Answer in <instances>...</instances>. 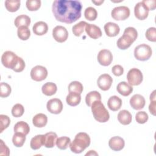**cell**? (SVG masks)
<instances>
[{"label":"cell","instance_id":"4","mask_svg":"<svg viewBox=\"0 0 156 156\" xmlns=\"http://www.w3.org/2000/svg\"><path fill=\"white\" fill-rule=\"evenodd\" d=\"M152 54V50L150 46L146 44H141L134 49V56L140 61H146L150 58Z\"/></svg>","mask_w":156,"mask_h":156},{"label":"cell","instance_id":"31","mask_svg":"<svg viewBox=\"0 0 156 156\" xmlns=\"http://www.w3.org/2000/svg\"><path fill=\"white\" fill-rule=\"evenodd\" d=\"M20 1L19 0H6L5 1V7L10 12L17 11L20 7Z\"/></svg>","mask_w":156,"mask_h":156},{"label":"cell","instance_id":"17","mask_svg":"<svg viewBox=\"0 0 156 156\" xmlns=\"http://www.w3.org/2000/svg\"><path fill=\"white\" fill-rule=\"evenodd\" d=\"M57 135L53 132H49L43 135V145L47 148H52L56 144Z\"/></svg>","mask_w":156,"mask_h":156},{"label":"cell","instance_id":"19","mask_svg":"<svg viewBox=\"0 0 156 156\" xmlns=\"http://www.w3.org/2000/svg\"><path fill=\"white\" fill-rule=\"evenodd\" d=\"M133 42L134 41L132 38L126 34H123L121 37L119 38L116 44L119 49L125 50L129 48Z\"/></svg>","mask_w":156,"mask_h":156},{"label":"cell","instance_id":"36","mask_svg":"<svg viewBox=\"0 0 156 156\" xmlns=\"http://www.w3.org/2000/svg\"><path fill=\"white\" fill-rule=\"evenodd\" d=\"M83 87L82 84L78 81H73L68 85L69 92H75L81 94L83 91Z\"/></svg>","mask_w":156,"mask_h":156},{"label":"cell","instance_id":"16","mask_svg":"<svg viewBox=\"0 0 156 156\" xmlns=\"http://www.w3.org/2000/svg\"><path fill=\"white\" fill-rule=\"evenodd\" d=\"M125 145L124 139L120 136H115L112 137L108 141V146L111 149L115 151H119L122 150Z\"/></svg>","mask_w":156,"mask_h":156},{"label":"cell","instance_id":"29","mask_svg":"<svg viewBox=\"0 0 156 156\" xmlns=\"http://www.w3.org/2000/svg\"><path fill=\"white\" fill-rule=\"evenodd\" d=\"M101 101V95L97 91H92L87 93L85 96V102L88 107H91L93 102Z\"/></svg>","mask_w":156,"mask_h":156},{"label":"cell","instance_id":"12","mask_svg":"<svg viewBox=\"0 0 156 156\" xmlns=\"http://www.w3.org/2000/svg\"><path fill=\"white\" fill-rule=\"evenodd\" d=\"M149 9L142 2H138L134 7V14L135 17L140 20H144L148 16Z\"/></svg>","mask_w":156,"mask_h":156},{"label":"cell","instance_id":"44","mask_svg":"<svg viewBox=\"0 0 156 156\" xmlns=\"http://www.w3.org/2000/svg\"><path fill=\"white\" fill-rule=\"evenodd\" d=\"M123 34H126L129 36L135 41L138 37V32L133 27H128L125 29Z\"/></svg>","mask_w":156,"mask_h":156},{"label":"cell","instance_id":"39","mask_svg":"<svg viewBox=\"0 0 156 156\" xmlns=\"http://www.w3.org/2000/svg\"><path fill=\"white\" fill-rule=\"evenodd\" d=\"M41 3L40 0H27L26 2V5L29 11H36L40 9Z\"/></svg>","mask_w":156,"mask_h":156},{"label":"cell","instance_id":"11","mask_svg":"<svg viewBox=\"0 0 156 156\" xmlns=\"http://www.w3.org/2000/svg\"><path fill=\"white\" fill-rule=\"evenodd\" d=\"M98 61L101 65L107 66L111 64L113 60V55L108 49H102L98 54Z\"/></svg>","mask_w":156,"mask_h":156},{"label":"cell","instance_id":"37","mask_svg":"<svg viewBox=\"0 0 156 156\" xmlns=\"http://www.w3.org/2000/svg\"><path fill=\"white\" fill-rule=\"evenodd\" d=\"M84 16L87 20L89 21H94L98 16V12L94 8L88 7L85 10Z\"/></svg>","mask_w":156,"mask_h":156},{"label":"cell","instance_id":"15","mask_svg":"<svg viewBox=\"0 0 156 156\" xmlns=\"http://www.w3.org/2000/svg\"><path fill=\"white\" fill-rule=\"evenodd\" d=\"M85 30L87 34L93 39H98L102 35L100 27L95 24L87 23Z\"/></svg>","mask_w":156,"mask_h":156},{"label":"cell","instance_id":"1","mask_svg":"<svg viewBox=\"0 0 156 156\" xmlns=\"http://www.w3.org/2000/svg\"><path fill=\"white\" fill-rule=\"evenodd\" d=\"M82 5L76 0H55L52 3V11L55 18L62 23L71 24L81 16Z\"/></svg>","mask_w":156,"mask_h":156},{"label":"cell","instance_id":"5","mask_svg":"<svg viewBox=\"0 0 156 156\" xmlns=\"http://www.w3.org/2000/svg\"><path fill=\"white\" fill-rule=\"evenodd\" d=\"M18 58L19 57L13 52L7 51L2 55L1 62L5 68L13 70L18 62Z\"/></svg>","mask_w":156,"mask_h":156},{"label":"cell","instance_id":"6","mask_svg":"<svg viewBox=\"0 0 156 156\" xmlns=\"http://www.w3.org/2000/svg\"><path fill=\"white\" fill-rule=\"evenodd\" d=\"M127 79L130 85H139L143 81V76L141 71L138 68L130 69L127 74Z\"/></svg>","mask_w":156,"mask_h":156},{"label":"cell","instance_id":"7","mask_svg":"<svg viewBox=\"0 0 156 156\" xmlns=\"http://www.w3.org/2000/svg\"><path fill=\"white\" fill-rule=\"evenodd\" d=\"M112 17L116 20H125L130 16V9L126 6L116 7L111 12Z\"/></svg>","mask_w":156,"mask_h":156},{"label":"cell","instance_id":"25","mask_svg":"<svg viewBox=\"0 0 156 156\" xmlns=\"http://www.w3.org/2000/svg\"><path fill=\"white\" fill-rule=\"evenodd\" d=\"M81 101L80 94L75 92H69L66 98V103L72 107H74L79 104Z\"/></svg>","mask_w":156,"mask_h":156},{"label":"cell","instance_id":"23","mask_svg":"<svg viewBox=\"0 0 156 156\" xmlns=\"http://www.w3.org/2000/svg\"><path fill=\"white\" fill-rule=\"evenodd\" d=\"M118 120L122 125H128L132 122V116L128 110H122L118 114Z\"/></svg>","mask_w":156,"mask_h":156},{"label":"cell","instance_id":"22","mask_svg":"<svg viewBox=\"0 0 156 156\" xmlns=\"http://www.w3.org/2000/svg\"><path fill=\"white\" fill-rule=\"evenodd\" d=\"M107 105L110 110L116 112L120 109L122 105V100L117 96H112L108 99Z\"/></svg>","mask_w":156,"mask_h":156},{"label":"cell","instance_id":"30","mask_svg":"<svg viewBox=\"0 0 156 156\" xmlns=\"http://www.w3.org/2000/svg\"><path fill=\"white\" fill-rule=\"evenodd\" d=\"M42 145H43V135H37L30 140V146L33 150L39 149Z\"/></svg>","mask_w":156,"mask_h":156},{"label":"cell","instance_id":"51","mask_svg":"<svg viewBox=\"0 0 156 156\" xmlns=\"http://www.w3.org/2000/svg\"><path fill=\"white\" fill-rule=\"evenodd\" d=\"M92 2H93L94 4H95L96 5H100L102 3L104 2V1H92Z\"/></svg>","mask_w":156,"mask_h":156},{"label":"cell","instance_id":"10","mask_svg":"<svg viewBox=\"0 0 156 156\" xmlns=\"http://www.w3.org/2000/svg\"><path fill=\"white\" fill-rule=\"evenodd\" d=\"M46 108L51 113L59 114L63 110V104L60 99L53 98L48 101Z\"/></svg>","mask_w":156,"mask_h":156},{"label":"cell","instance_id":"43","mask_svg":"<svg viewBox=\"0 0 156 156\" xmlns=\"http://www.w3.org/2000/svg\"><path fill=\"white\" fill-rule=\"evenodd\" d=\"M145 36L146 38L152 42H155L156 41V29L154 27H149L146 32Z\"/></svg>","mask_w":156,"mask_h":156},{"label":"cell","instance_id":"20","mask_svg":"<svg viewBox=\"0 0 156 156\" xmlns=\"http://www.w3.org/2000/svg\"><path fill=\"white\" fill-rule=\"evenodd\" d=\"M32 30L35 35L40 36L43 35L48 32V26L44 21H38L34 24Z\"/></svg>","mask_w":156,"mask_h":156},{"label":"cell","instance_id":"21","mask_svg":"<svg viewBox=\"0 0 156 156\" xmlns=\"http://www.w3.org/2000/svg\"><path fill=\"white\" fill-rule=\"evenodd\" d=\"M117 91L123 96H129L133 91V87L126 82H119L116 87Z\"/></svg>","mask_w":156,"mask_h":156},{"label":"cell","instance_id":"42","mask_svg":"<svg viewBox=\"0 0 156 156\" xmlns=\"http://www.w3.org/2000/svg\"><path fill=\"white\" fill-rule=\"evenodd\" d=\"M149 116L146 112L144 111H140L136 113L135 115V119L139 124H144L148 120Z\"/></svg>","mask_w":156,"mask_h":156},{"label":"cell","instance_id":"46","mask_svg":"<svg viewBox=\"0 0 156 156\" xmlns=\"http://www.w3.org/2000/svg\"><path fill=\"white\" fill-rule=\"evenodd\" d=\"M112 73L116 76H120L124 73V68L119 65H116L113 66L112 69Z\"/></svg>","mask_w":156,"mask_h":156},{"label":"cell","instance_id":"47","mask_svg":"<svg viewBox=\"0 0 156 156\" xmlns=\"http://www.w3.org/2000/svg\"><path fill=\"white\" fill-rule=\"evenodd\" d=\"M141 2L146 5L149 10H154L156 8L155 0H144Z\"/></svg>","mask_w":156,"mask_h":156},{"label":"cell","instance_id":"18","mask_svg":"<svg viewBox=\"0 0 156 156\" xmlns=\"http://www.w3.org/2000/svg\"><path fill=\"white\" fill-rule=\"evenodd\" d=\"M104 30L106 35L110 37H113L118 35L120 31V28L119 26L112 22L107 23L104 25Z\"/></svg>","mask_w":156,"mask_h":156},{"label":"cell","instance_id":"49","mask_svg":"<svg viewBox=\"0 0 156 156\" xmlns=\"http://www.w3.org/2000/svg\"><path fill=\"white\" fill-rule=\"evenodd\" d=\"M155 106H156V101L155 100L151 101V103L149 105V110L150 113L154 116L155 115Z\"/></svg>","mask_w":156,"mask_h":156},{"label":"cell","instance_id":"3","mask_svg":"<svg viewBox=\"0 0 156 156\" xmlns=\"http://www.w3.org/2000/svg\"><path fill=\"white\" fill-rule=\"evenodd\" d=\"M94 118L99 122H105L108 121L110 115L101 101H96L91 105Z\"/></svg>","mask_w":156,"mask_h":156},{"label":"cell","instance_id":"48","mask_svg":"<svg viewBox=\"0 0 156 156\" xmlns=\"http://www.w3.org/2000/svg\"><path fill=\"white\" fill-rule=\"evenodd\" d=\"M4 151H5V155H9L10 154V151H9L8 147L5 145V144L4 143L3 141L2 140H1V153H0L1 155H2Z\"/></svg>","mask_w":156,"mask_h":156},{"label":"cell","instance_id":"40","mask_svg":"<svg viewBox=\"0 0 156 156\" xmlns=\"http://www.w3.org/2000/svg\"><path fill=\"white\" fill-rule=\"evenodd\" d=\"M24 112V108L21 104H16L12 108V114L15 118L21 117Z\"/></svg>","mask_w":156,"mask_h":156},{"label":"cell","instance_id":"24","mask_svg":"<svg viewBox=\"0 0 156 156\" xmlns=\"http://www.w3.org/2000/svg\"><path fill=\"white\" fill-rule=\"evenodd\" d=\"M48 122V117L43 113H38L32 118V123L35 127H43Z\"/></svg>","mask_w":156,"mask_h":156},{"label":"cell","instance_id":"33","mask_svg":"<svg viewBox=\"0 0 156 156\" xmlns=\"http://www.w3.org/2000/svg\"><path fill=\"white\" fill-rule=\"evenodd\" d=\"M71 143V140L69 137L63 136L57 138L56 141V145L59 149L65 150L66 149Z\"/></svg>","mask_w":156,"mask_h":156},{"label":"cell","instance_id":"13","mask_svg":"<svg viewBox=\"0 0 156 156\" xmlns=\"http://www.w3.org/2000/svg\"><path fill=\"white\" fill-rule=\"evenodd\" d=\"M112 77L108 74H101L97 80L98 87L102 91H107L109 90L112 86Z\"/></svg>","mask_w":156,"mask_h":156},{"label":"cell","instance_id":"27","mask_svg":"<svg viewBox=\"0 0 156 156\" xmlns=\"http://www.w3.org/2000/svg\"><path fill=\"white\" fill-rule=\"evenodd\" d=\"M15 133H21L27 135L30 131V127L28 124L24 121H19L16 122L13 127Z\"/></svg>","mask_w":156,"mask_h":156},{"label":"cell","instance_id":"34","mask_svg":"<svg viewBox=\"0 0 156 156\" xmlns=\"http://www.w3.org/2000/svg\"><path fill=\"white\" fill-rule=\"evenodd\" d=\"M17 35L20 40H27L30 36V31L28 27L21 26L18 28Z\"/></svg>","mask_w":156,"mask_h":156},{"label":"cell","instance_id":"9","mask_svg":"<svg viewBox=\"0 0 156 156\" xmlns=\"http://www.w3.org/2000/svg\"><path fill=\"white\" fill-rule=\"evenodd\" d=\"M52 37L58 43H63L68 39V32L62 26H57L52 30Z\"/></svg>","mask_w":156,"mask_h":156},{"label":"cell","instance_id":"50","mask_svg":"<svg viewBox=\"0 0 156 156\" xmlns=\"http://www.w3.org/2000/svg\"><path fill=\"white\" fill-rule=\"evenodd\" d=\"M98 155V154L95 151H93V150H91V151H89L88 152H87L85 155Z\"/></svg>","mask_w":156,"mask_h":156},{"label":"cell","instance_id":"45","mask_svg":"<svg viewBox=\"0 0 156 156\" xmlns=\"http://www.w3.org/2000/svg\"><path fill=\"white\" fill-rule=\"evenodd\" d=\"M25 66H26V64H25L24 61L23 60V59L22 58L19 57L18 62H17L15 67L14 68V69L13 70L15 72L20 73V72H21L24 70V69L25 68Z\"/></svg>","mask_w":156,"mask_h":156},{"label":"cell","instance_id":"41","mask_svg":"<svg viewBox=\"0 0 156 156\" xmlns=\"http://www.w3.org/2000/svg\"><path fill=\"white\" fill-rule=\"evenodd\" d=\"M10 123V118L5 115H0V133L7 129Z\"/></svg>","mask_w":156,"mask_h":156},{"label":"cell","instance_id":"2","mask_svg":"<svg viewBox=\"0 0 156 156\" xmlns=\"http://www.w3.org/2000/svg\"><path fill=\"white\" fill-rule=\"evenodd\" d=\"M91 140L89 135L85 132L78 133L74 139L70 143V150L75 154H80L90 144Z\"/></svg>","mask_w":156,"mask_h":156},{"label":"cell","instance_id":"35","mask_svg":"<svg viewBox=\"0 0 156 156\" xmlns=\"http://www.w3.org/2000/svg\"><path fill=\"white\" fill-rule=\"evenodd\" d=\"M87 24V22L82 21L77 24L74 25L72 27V32L73 34L76 37H80L83 32L84 29L85 28Z\"/></svg>","mask_w":156,"mask_h":156},{"label":"cell","instance_id":"8","mask_svg":"<svg viewBox=\"0 0 156 156\" xmlns=\"http://www.w3.org/2000/svg\"><path fill=\"white\" fill-rule=\"evenodd\" d=\"M48 76L47 69L41 65L34 66L30 71L31 79L37 82H40L44 80Z\"/></svg>","mask_w":156,"mask_h":156},{"label":"cell","instance_id":"26","mask_svg":"<svg viewBox=\"0 0 156 156\" xmlns=\"http://www.w3.org/2000/svg\"><path fill=\"white\" fill-rule=\"evenodd\" d=\"M57 90V85L53 82H46L41 87L42 93L48 96H52L55 94Z\"/></svg>","mask_w":156,"mask_h":156},{"label":"cell","instance_id":"32","mask_svg":"<svg viewBox=\"0 0 156 156\" xmlns=\"http://www.w3.org/2000/svg\"><path fill=\"white\" fill-rule=\"evenodd\" d=\"M26 141V135L21 133H15L12 137V142L15 146L20 147L23 146Z\"/></svg>","mask_w":156,"mask_h":156},{"label":"cell","instance_id":"38","mask_svg":"<svg viewBox=\"0 0 156 156\" xmlns=\"http://www.w3.org/2000/svg\"><path fill=\"white\" fill-rule=\"evenodd\" d=\"M12 91L11 87L5 82H1L0 85V96L1 98L8 97Z\"/></svg>","mask_w":156,"mask_h":156},{"label":"cell","instance_id":"28","mask_svg":"<svg viewBox=\"0 0 156 156\" xmlns=\"http://www.w3.org/2000/svg\"><path fill=\"white\" fill-rule=\"evenodd\" d=\"M30 22V18L29 16L26 15H20L15 18L14 21V24L15 26L18 28L21 26L28 27L29 26Z\"/></svg>","mask_w":156,"mask_h":156},{"label":"cell","instance_id":"14","mask_svg":"<svg viewBox=\"0 0 156 156\" xmlns=\"http://www.w3.org/2000/svg\"><path fill=\"white\" fill-rule=\"evenodd\" d=\"M129 102L130 106L133 109L138 110L144 108L146 101L142 95L140 94H135L130 98Z\"/></svg>","mask_w":156,"mask_h":156}]
</instances>
